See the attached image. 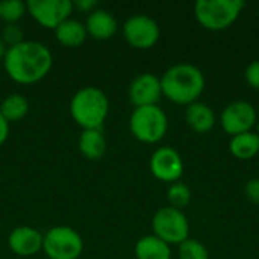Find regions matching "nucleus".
Returning <instances> with one entry per match:
<instances>
[{
  "mask_svg": "<svg viewBox=\"0 0 259 259\" xmlns=\"http://www.w3.org/2000/svg\"><path fill=\"white\" fill-rule=\"evenodd\" d=\"M129 127L132 135L143 143L161 141L168 129V118L158 105L138 106L132 111L129 118Z\"/></svg>",
  "mask_w": 259,
  "mask_h": 259,
  "instance_id": "5",
  "label": "nucleus"
},
{
  "mask_svg": "<svg viewBox=\"0 0 259 259\" xmlns=\"http://www.w3.org/2000/svg\"><path fill=\"white\" fill-rule=\"evenodd\" d=\"M42 234L32 226H18L8 237L9 249L21 259H27L42 250Z\"/></svg>",
  "mask_w": 259,
  "mask_h": 259,
  "instance_id": "13",
  "label": "nucleus"
},
{
  "mask_svg": "<svg viewBox=\"0 0 259 259\" xmlns=\"http://www.w3.org/2000/svg\"><path fill=\"white\" fill-rule=\"evenodd\" d=\"M73 6H76L82 12L90 14L91 11H94L97 8V2L96 0H76V2H73Z\"/></svg>",
  "mask_w": 259,
  "mask_h": 259,
  "instance_id": "27",
  "label": "nucleus"
},
{
  "mask_svg": "<svg viewBox=\"0 0 259 259\" xmlns=\"http://www.w3.org/2000/svg\"><path fill=\"white\" fill-rule=\"evenodd\" d=\"M179 259H209V253L199 240L187 238L179 244Z\"/></svg>",
  "mask_w": 259,
  "mask_h": 259,
  "instance_id": "23",
  "label": "nucleus"
},
{
  "mask_svg": "<svg viewBox=\"0 0 259 259\" xmlns=\"http://www.w3.org/2000/svg\"><path fill=\"white\" fill-rule=\"evenodd\" d=\"M42 250L50 259H77L83 252V240L70 226H55L44 234Z\"/></svg>",
  "mask_w": 259,
  "mask_h": 259,
  "instance_id": "6",
  "label": "nucleus"
},
{
  "mask_svg": "<svg viewBox=\"0 0 259 259\" xmlns=\"http://www.w3.org/2000/svg\"><path fill=\"white\" fill-rule=\"evenodd\" d=\"M0 38L3 39V42L8 47H14V46H17V44L24 41V32H23V29L17 23L5 24L3 29H2V33H0Z\"/></svg>",
  "mask_w": 259,
  "mask_h": 259,
  "instance_id": "24",
  "label": "nucleus"
},
{
  "mask_svg": "<svg viewBox=\"0 0 259 259\" xmlns=\"http://www.w3.org/2000/svg\"><path fill=\"white\" fill-rule=\"evenodd\" d=\"M0 83H2V77H0Z\"/></svg>",
  "mask_w": 259,
  "mask_h": 259,
  "instance_id": "31",
  "label": "nucleus"
},
{
  "mask_svg": "<svg viewBox=\"0 0 259 259\" xmlns=\"http://www.w3.org/2000/svg\"><path fill=\"white\" fill-rule=\"evenodd\" d=\"M161 96V79L153 73H141L129 85V99L135 108L158 105Z\"/></svg>",
  "mask_w": 259,
  "mask_h": 259,
  "instance_id": "12",
  "label": "nucleus"
},
{
  "mask_svg": "<svg viewBox=\"0 0 259 259\" xmlns=\"http://www.w3.org/2000/svg\"><path fill=\"white\" fill-rule=\"evenodd\" d=\"M244 6L243 0H197L194 3V15L203 27L223 30L240 17Z\"/></svg>",
  "mask_w": 259,
  "mask_h": 259,
  "instance_id": "4",
  "label": "nucleus"
},
{
  "mask_svg": "<svg viewBox=\"0 0 259 259\" xmlns=\"http://www.w3.org/2000/svg\"><path fill=\"white\" fill-rule=\"evenodd\" d=\"M27 12L47 29H56L62 21L70 18L73 2L70 0H29Z\"/></svg>",
  "mask_w": 259,
  "mask_h": 259,
  "instance_id": "10",
  "label": "nucleus"
},
{
  "mask_svg": "<svg viewBox=\"0 0 259 259\" xmlns=\"http://www.w3.org/2000/svg\"><path fill=\"white\" fill-rule=\"evenodd\" d=\"M162 94L179 105H190L197 102L205 90V76L202 70L188 62L171 65L161 77Z\"/></svg>",
  "mask_w": 259,
  "mask_h": 259,
  "instance_id": "2",
  "label": "nucleus"
},
{
  "mask_svg": "<svg viewBox=\"0 0 259 259\" xmlns=\"http://www.w3.org/2000/svg\"><path fill=\"white\" fill-rule=\"evenodd\" d=\"M124 39L135 49H150L159 39L161 30L155 18L137 14L129 17L123 24Z\"/></svg>",
  "mask_w": 259,
  "mask_h": 259,
  "instance_id": "8",
  "label": "nucleus"
},
{
  "mask_svg": "<svg viewBox=\"0 0 259 259\" xmlns=\"http://www.w3.org/2000/svg\"><path fill=\"white\" fill-rule=\"evenodd\" d=\"M153 235L165 241L167 244H181L190 234V225L184 211L173 206H164L158 209L152 219Z\"/></svg>",
  "mask_w": 259,
  "mask_h": 259,
  "instance_id": "7",
  "label": "nucleus"
},
{
  "mask_svg": "<svg viewBox=\"0 0 259 259\" xmlns=\"http://www.w3.org/2000/svg\"><path fill=\"white\" fill-rule=\"evenodd\" d=\"M6 50H8V46L3 42V39L0 38V61L5 59V55H6Z\"/></svg>",
  "mask_w": 259,
  "mask_h": 259,
  "instance_id": "29",
  "label": "nucleus"
},
{
  "mask_svg": "<svg viewBox=\"0 0 259 259\" xmlns=\"http://www.w3.org/2000/svg\"><path fill=\"white\" fill-rule=\"evenodd\" d=\"M53 65L52 52L38 41L24 39L23 42L8 47L3 67L8 76L23 85H30L44 79Z\"/></svg>",
  "mask_w": 259,
  "mask_h": 259,
  "instance_id": "1",
  "label": "nucleus"
},
{
  "mask_svg": "<svg viewBox=\"0 0 259 259\" xmlns=\"http://www.w3.org/2000/svg\"><path fill=\"white\" fill-rule=\"evenodd\" d=\"M79 152L90 161L100 159L108 149L102 129H83L79 137Z\"/></svg>",
  "mask_w": 259,
  "mask_h": 259,
  "instance_id": "16",
  "label": "nucleus"
},
{
  "mask_svg": "<svg viewBox=\"0 0 259 259\" xmlns=\"http://www.w3.org/2000/svg\"><path fill=\"white\" fill-rule=\"evenodd\" d=\"M0 112L2 115L6 118L8 123H14L18 121L21 118H24L29 112V102L24 96L14 93L9 94L0 105Z\"/></svg>",
  "mask_w": 259,
  "mask_h": 259,
  "instance_id": "20",
  "label": "nucleus"
},
{
  "mask_svg": "<svg viewBox=\"0 0 259 259\" xmlns=\"http://www.w3.org/2000/svg\"><path fill=\"white\" fill-rule=\"evenodd\" d=\"M109 112V100L97 87H83L70 102V114L82 129H102Z\"/></svg>",
  "mask_w": 259,
  "mask_h": 259,
  "instance_id": "3",
  "label": "nucleus"
},
{
  "mask_svg": "<svg viewBox=\"0 0 259 259\" xmlns=\"http://www.w3.org/2000/svg\"><path fill=\"white\" fill-rule=\"evenodd\" d=\"M27 11L26 3L21 0H3L0 2V18L6 24H14L23 18Z\"/></svg>",
  "mask_w": 259,
  "mask_h": 259,
  "instance_id": "22",
  "label": "nucleus"
},
{
  "mask_svg": "<svg viewBox=\"0 0 259 259\" xmlns=\"http://www.w3.org/2000/svg\"><path fill=\"white\" fill-rule=\"evenodd\" d=\"M244 194H246V197H247L252 203H255V205H258L259 206V178H253V179H250V181L246 184V187H244Z\"/></svg>",
  "mask_w": 259,
  "mask_h": 259,
  "instance_id": "26",
  "label": "nucleus"
},
{
  "mask_svg": "<svg viewBox=\"0 0 259 259\" xmlns=\"http://www.w3.org/2000/svg\"><path fill=\"white\" fill-rule=\"evenodd\" d=\"M8 135H9V123L0 112V146L8 140Z\"/></svg>",
  "mask_w": 259,
  "mask_h": 259,
  "instance_id": "28",
  "label": "nucleus"
},
{
  "mask_svg": "<svg viewBox=\"0 0 259 259\" xmlns=\"http://www.w3.org/2000/svg\"><path fill=\"white\" fill-rule=\"evenodd\" d=\"M152 175L162 182H178L184 175V161L181 153L170 147H158L150 158Z\"/></svg>",
  "mask_w": 259,
  "mask_h": 259,
  "instance_id": "11",
  "label": "nucleus"
},
{
  "mask_svg": "<svg viewBox=\"0 0 259 259\" xmlns=\"http://www.w3.org/2000/svg\"><path fill=\"white\" fill-rule=\"evenodd\" d=\"M167 199H168L170 206L182 211L185 206H188V203L191 200V190L184 182H179V181L173 182L167 191Z\"/></svg>",
  "mask_w": 259,
  "mask_h": 259,
  "instance_id": "21",
  "label": "nucleus"
},
{
  "mask_svg": "<svg viewBox=\"0 0 259 259\" xmlns=\"http://www.w3.org/2000/svg\"><path fill=\"white\" fill-rule=\"evenodd\" d=\"M244 77H246V82H247L252 88L259 90V59L252 61V62L247 65V68H246V71H244Z\"/></svg>",
  "mask_w": 259,
  "mask_h": 259,
  "instance_id": "25",
  "label": "nucleus"
},
{
  "mask_svg": "<svg viewBox=\"0 0 259 259\" xmlns=\"http://www.w3.org/2000/svg\"><path fill=\"white\" fill-rule=\"evenodd\" d=\"M85 29L90 36H93L94 39L103 41L115 35L118 29V23L109 11L96 8L94 11L88 14L87 21H85Z\"/></svg>",
  "mask_w": 259,
  "mask_h": 259,
  "instance_id": "14",
  "label": "nucleus"
},
{
  "mask_svg": "<svg viewBox=\"0 0 259 259\" xmlns=\"http://www.w3.org/2000/svg\"><path fill=\"white\" fill-rule=\"evenodd\" d=\"M258 114L252 103L246 100H235L229 103L220 115L222 127L231 137L250 132V129L256 124Z\"/></svg>",
  "mask_w": 259,
  "mask_h": 259,
  "instance_id": "9",
  "label": "nucleus"
},
{
  "mask_svg": "<svg viewBox=\"0 0 259 259\" xmlns=\"http://www.w3.org/2000/svg\"><path fill=\"white\" fill-rule=\"evenodd\" d=\"M185 121L187 124L199 134H205L211 131L215 124V114L212 108L203 102H193L185 109Z\"/></svg>",
  "mask_w": 259,
  "mask_h": 259,
  "instance_id": "15",
  "label": "nucleus"
},
{
  "mask_svg": "<svg viewBox=\"0 0 259 259\" xmlns=\"http://www.w3.org/2000/svg\"><path fill=\"white\" fill-rule=\"evenodd\" d=\"M55 36L61 44L67 47H77L85 42L88 33L85 29V23L76 18H67L55 29Z\"/></svg>",
  "mask_w": 259,
  "mask_h": 259,
  "instance_id": "18",
  "label": "nucleus"
},
{
  "mask_svg": "<svg viewBox=\"0 0 259 259\" xmlns=\"http://www.w3.org/2000/svg\"><path fill=\"white\" fill-rule=\"evenodd\" d=\"M231 153L241 161L252 159L259 153V137L256 132H244L234 135L229 143Z\"/></svg>",
  "mask_w": 259,
  "mask_h": 259,
  "instance_id": "19",
  "label": "nucleus"
},
{
  "mask_svg": "<svg viewBox=\"0 0 259 259\" xmlns=\"http://www.w3.org/2000/svg\"><path fill=\"white\" fill-rule=\"evenodd\" d=\"M256 134H258V137H259V121H258V126H256Z\"/></svg>",
  "mask_w": 259,
  "mask_h": 259,
  "instance_id": "30",
  "label": "nucleus"
},
{
  "mask_svg": "<svg viewBox=\"0 0 259 259\" xmlns=\"http://www.w3.org/2000/svg\"><path fill=\"white\" fill-rule=\"evenodd\" d=\"M135 256V259H171V249L156 235H146L137 241Z\"/></svg>",
  "mask_w": 259,
  "mask_h": 259,
  "instance_id": "17",
  "label": "nucleus"
}]
</instances>
